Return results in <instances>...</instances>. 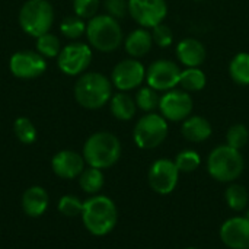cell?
<instances>
[{
  "mask_svg": "<svg viewBox=\"0 0 249 249\" xmlns=\"http://www.w3.org/2000/svg\"><path fill=\"white\" fill-rule=\"evenodd\" d=\"M82 220L88 232L92 235H108L115 228L118 220L117 206L109 197L93 196L83 203Z\"/></svg>",
  "mask_w": 249,
  "mask_h": 249,
  "instance_id": "6da1fadb",
  "label": "cell"
},
{
  "mask_svg": "<svg viewBox=\"0 0 249 249\" xmlns=\"http://www.w3.org/2000/svg\"><path fill=\"white\" fill-rule=\"evenodd\" d=\"M112 98V82L102 73H83L74 83V99L86 109H99Z\"/></svg>",
  "mask_w": 249,
  "mask_h": 249,
  "instance_id": "7a4b0ae2",
  "label": "cell"
},
{
  "mask_svg": "<svg viewBox=\"0 0 249 249\" xmlns=\"http://www.w3.org/2000/svg\"><path fill=\"white\" fill-rule=\"evenodd\" d=\"M121 158V143L118 137L108 131L93 133L83 146L85 162L98 169L111 168Z\"/></svg>",
  "mask_w": 249,
  "mask_h": 249,
  "instance_id": "3957f363",
  "label": "cell"
},
{
  "mask_svg": "<svg viewBox=\"0 0 249 249\" xmlns=\"http://www.w3.org/2000/svg\"><path fill=\"white\" fill-rule=\"evenodd\" d=\"M245 168V160L241 150L228 144L214 147L207 158V171L210 177L219 182L231 184L236 181Z\"/></svg>",
  "mask_w": 249,
  "mask_h": 249,
  "instance_id": "277c9868",
  "label": "cell"
},
{
  "mask_svg": "<svg viewBox=\"0 0 249 249\" xmlns=\"http://www.w3.org/2000/svg\"><path fill=\"white\" fill-rule=\"evenodd\" d=\"M86 36L89 44L101 53H112L124 41L118 19L109 15H96L89 19L86 23Z\"/></svg>",
  "mask_w": 249,
  "mask_h": 249,
  "instance_id": "5b68a950",
  "label": "cell"
},
{
  "mask_svg": "<svg viewBox=\"0 0 249 249\" xmlns=\"http://www.w3.org/2000/svg\"><path fill=\"white\" fill-rule=\"evenodd\" d=\"M54 22V9L48 0H26L19 10V25L31 36L50 32Z\"/></svg>",
  "mask_w": 249,
  "mask_h": 249,
  "instance_id": "8992f818",
  "label": "cell"
},
{
  "mask_svg": "<svg viewBox=\"0 0 249 249\" xmlns=\"http://www.w3.org/2000/svg\"><path fill=\"white\" fill-rule=\"evenodd\" d=\"M168 133V121L160 114L149 112L136 123L133 130V139L140 149L152 150L159 147L166 140Z\"/></svg>",
  "mask_w": 249,
  "mask_h": 249,
  "instance_id": "52a82bcc",
  "label": "cell"
},
{
  "mask_svg": "<svg viewBox=\"0 0 249 249\" xmlns=\"http://www.w3.org/2000/svg\"><path fill=\"white\" fill-rule=\"evenodd\" d=\"M90 61L92 50L83 42H71L66 45L57 57L58 69L67 76H79L85 73V70L90 66Z\"/></svg>",
  "mask_w": 249,
  "mask_h": 249,
  "instance_id": "ba28073f",
  "label": "cell"
},
{
  "mask_svg": "<svg viewBox=\"0 0 249 249\" xmlns=\"http://www.w3.org/2000/svg\"><path fill=\"white\" fill-rule=\"evenodd\" d=\"M179 66L168 58L156 60L146 69L147 86L153 88L158 92H168L171 89H175V86L179 85Z\"/></svg>",
  "mask_w": 249,
  "mask_h": 249,
  "instance_id": "9c48e42d",
  "label": "cell"
},
{
  "mask_svg": "<svg viewBox=\"0 0 249 249\" xmlns=\"http://www.w3.org/2000/svg\"><path fill=\"white\" fill-rule=\"evenodd\" d=\"M194 108L193 98L182 89H171L160 96L159 111L166 121L179 123L187 120Z\"/></svg>",
  "mask_w": 249,
  "mask_h": 249,
  "instance_id": "30bf717a",
  "label": "cell"
},
{
  "mask_svg": "<svg viewBox=\"0 0 249 249\" xmlns=\"http://www.w3.org/2000/svg\"><path fill=\"white\" fill-rule=\"evenodd\" d=\"M128 15L142 28H155L168 16L166 0H128Z\"/></svg>",
  "mask_w": 249,
  "mask_h": 249,
  "instance_id": "8fae6325",
  "label": "cell"
},
{
  "mask_svg": "<svg viewBox=\"0 0 249 249\" xmlns=\"http://www.w3.org/2000/svg\"><path fill=\"white\" fill-rule=\"evenodd\" d=\"M179 174L181 172L178 171L174 160L158 159L152 163L149 169V185L155 193L160 196H168L177 188Z\"/></svg>",
  "mask_w": 249,
  "mask_h": 249,
  "instance_id": "7c38bea8",
  "label": "cell"
},
{
  "mask_svg": "<svg viewBox=\"0 0 249 249\" xmlns=\"http://www.w3.org/2000/svg\"><path fill=\"white\" fill-rule=\"evenodd\" d=\"M146 79V69L137 58L121 60L111 73V82L120 92H128L139 88Z\"/></svg>",
  "mask_w": 249,
  "mask_h": 249,
  "instance_id": "4fadbf2b",
  "label": "cell"
},
{
  "mask_svg": "<svg viewBox=\"0 0 249 249\" xmlns=\"http://www.w3.org/2000/svg\"><path fill=\"white\" fill-rule=\"evenodd\" d=\"M9 67L15 77L34 79L41 76L47 70V61L39 53L31 50H22L10 57Z\"/></svg>",
  "mask_w": 249,
  "mask_h": 249,
  "instance_id": "5bb4252c",
  "label": "cell"
},
{
  "mask_svg": "<svg viewBox=\"0 0 249 249\" xmlns=\"http://www.w3.org/2000/svg\"><path fill=\"white\" fill-rule=\"evenodd\" d=\"M220 239L231 249H249V217L228 219L220 228Z\"/></svg>",
  "mask_w": 249,
  "mask_h": 249,
  "instance_id": "9a60e30c",
  "label": "cell"
},
{
  "mask_svg": "<svg viewBox=\"0 0 249 249\" xmlns=\"http://www.w3.org/2000/svg\"><path fill=\"white\" fill-rule=\"evenodd\" d=\"M85 163L83 155H79L74 150H61L54 155L51 168L53 172L63 179H74L85 171Z\"/></svg>",
  "mask_w": 249,
  "mask_h": 249,
  "instance_id": "2e32d148",
  "label": "cell"
},
{
  "mask_svg": "<svg viewBox=\"0 0 249 249\" xmlns=\"http://www.w3.org/2000/svg\"><path fill=\"white\" fill-rule=\"evenodd\" d=\"M177 58L185 67H200L207 57L204 44L197 38H184L177 44L175 48Z\"/></svg>",
  "mask_w": 249,
  "mask_h": 249,
  "instance_id": "e0dca14e",
  "label": "cell"
},
{
  "mask_svg": "<svg viewBox=\"0 0 249 249\" xmlns=\"http://www.w3.org/2000/svg\"><path fill=\"white\" fill-rule=\"evenodd\" d=\"M212 124L207 118L201 115H190L182 121L181 133L185 140L191 143H203L212 136Z\"/></svg>",
  "mask_w": 249,
  "mask_h": 249,
  "instance_id": "ac0fdd59",
  "label": "cell"
},
{
  "mask_svg": "<svg viewBox=\"0 0 249 249\" xmlns=\"http://www.w3.org/2000/svg\"><path fill=\"white\" fill-rule=\"evenodd\" d=\"M22 209L26 216L29 217H39L48 209V194L47 191L39 187L34 185L29 187L22 196Z\"/></svg>",
  "mask_w": 249,
  "mask_h": 249,
  "instance_id": "d6986e66",
  "label": "cell"
},
{
  "mask_svg": "<svg viewBox=\"0 0 249 249\" xmlns=\"http://www.w3.org/2000/svg\"><path fill=\"white\" fill-rule=\"evenodd\" d=\"M153 47L152 34L146 28H139L131 31L124 39V48L131 58H142Z\"/></svg>",
  "mask_w": 249,
  "mask_h": 249,
  "instance_id": "ffe728a7",
  "label": "cell"
},
{
  "mask_svg": "<svg viewBox=\"0 0 249 249\" xmlns=\"http://www.w3.org/2000/svg\"><path fill=\"white\" fill-rule=\"evenodd\" d=\"M109 109L111 114L120 120V121H130L137 111V105L136 101L133 99V96H130L127 92H118L115 95H112L111 101H109Z\"/></svg>",
  "mask_w": 249,
  "mask_h": 249,
  "instance_id": "44dd1931",
  "label": "cell"
},
{
  "mask_svg": "<svg viewBox=\"0 0 249 249\" xmlns=\"http://www.w3.org/2000/svg\"><path fill=\"white\" fill-rule=\"evenodd\" d=\"M207 77L206 73L200 67H185L181 70L179 76V86L182 90L191 93V92H200L206 88Z\"/></svg>",
  "mask_w": 249,
  "mask_h": 249,
  "instance_id": "7402d4cb",
  "label": "cell"
},
{
  "mask_svg": "<svg viewBox=\"0 0 249 249\" xmlns=\"http://www.w3.org/2000/svg\"><path fill=\"white\" fill-rule=\"evenodd\" d=\"M231 79L241 86H249V53H238L229 63Z\"/></svg>",
  "mask_w": 249,
  "mask_h": 249,
  "instance_id": "603a6c76",
  "label": "cell"
},
{
  "mask_svg": "<svg viewBox=\"0 0 249 249\" xmlns=\"http://www.w3.org/2000/svg\"><path fill=\"white\" fill-rule=\"evenodd\" d=\"M104 182H105V177L102 174V169L92 168V166L85 169L79 177V185L88 194H98L102 190Z\"/></svg>",
  "mask_w": 249,
  "mask_h": 249,
  "instance_id": "cb8c5ba5",
  "label": "cell"
},
{
  "mask_svg": "<svg viewBox=\"0 0 249 249\" xmlns=\"http://www.w3.org/2000/svg\"><path fill=\"white\" fill-rule=\"evenodd\" d=\"M225 200L228 203V206L235 210V212H242L249 203V193L248 190L241 185V184H235L231 182V185L226 188L225 193Z\"/></svg>",
  "mask_w": 249,
  "mask_h": 249,
  "instance_id": "d4e9b609",
  "label": "cell"
},
{
  "mask_svg": "<svg viewBox=\"0 0 249 249\" xmlns=\"http://www.w3.org/2000/svg\"><path fill=\"white\" fill-rule=\"evenodd\" d=\"M134 101H136V105L139 109H142L144 112H153L156 108H159L160 96H159V92L155 90L153 88L144 86L137 90Z\"/></svg>",
  "mask_w": 249,
  "mask_h": 249,
  "instance_id": "484cf974",
  "label": "cell"
},
{
  "mask_svg": "<svg viewBox=\"0 0 249 249\" xmlns=\"http://www.w3.org/2000/svg\"><path fill=\"white\" fill-rule=\"evenodd\" d=\"M13 131L18 140L23 144H32L36 140V128L34 123L26 118V117H19L16 118L13 124Z\"/></svg>",
  "mask_w": 249,
  "mask_h": 249,
  "instance_id": "4316f807",
  "label": "cell"
},
{
  "mask_svg": "<svg viewBox=\"0 0 249 249\" xmlns=\"http://www.w3.org/2000/svg\"><path fill=\"white\" fill-rule=\"evenodd\" d=\"M36 50L44 58H54V57H58L61 47H60L58 38L47 32L36 38Z\"/></svg>",
  "mask_w": 249,
  "mask_h": 249,
  "instance_id": "83f0119b",
  "label": "cell"
},
{
  "mask_svg": "<svg viewBox=\"0 0 249 249\" xmlns=\"http://www.w3.org/2000/svg\"><path fill=\"white\" fill-rule=\"evenodd\" d=\"M174 162L179 172L190 174V172H194L196 169H198V166L201 165V158L196 150L185 149L177 155Z\"/></svg>",
  "mask_w": 249,
  "mask_h": 249,
  "instance_id": "f1b7e54d",
  "label": "cell"
},
{
  "mask_svg": "<svg viewBox=\"0 0 249 249\" xmlns=\"http://www.w3.org/2000/svg\"><path fill=\"white\" fill-rule=\"evenodd\" d=\"M60 31L66 38L70 39H77L86 32V23L83 22L82 18L76 16H67L61 20L60 23Z\"/></svg>",
  "mask_w": 249,
  "mask_h": 249,
  "instance_id": "f546056e",
  "label": "cell"
},
{
  "mask_svg": "<svg viewBox=\"0 0 249 249\" xmlns=\"http://www.w3.org/2000/svg\"><path fill=\"white\" fill-rule=\"evenodd\" d=\"M249 142V130L245 124H233L226 133V144L233 149H244Z\"/></svg>",
  "mask_w": 249,
  "mask_h": 249,
  "instance_id": "4dcf8cb0",
  "label": "cell"
},
{
  "mask_svg": "<svg viewBox=\"0 0 249 249\" xmlns=\"http://www.w3.org/2000/svg\"><path fill=\"white\" fill-rule=\"evenodd\" d=\"M58 212L66 217H77L82 216L83 201H80L74 196H63L58 201Z\"/></svg>",
  "mask_w": 249,
  "mask_h": 249,
  "instance_id": "1f68e13d",
  "label": "cell"
},
{
  "mask_svg": "<svg viewBox=\"0 0 249 249\" xmlns=\"http://www.w3.org/2000/svg\"><path fill=\"white\" fill-rule=\"evenodd\" d=\"M152 38H153V44H156L160 48H166L169 45H172L174 42V32L172 29L166 25V23H159L155 28H152Z\"/></svg>",
  "mask_w": 249,
  "mask_h": 249,
  "instance_id": "d6a6232c",
  "label": "cell"
},
{
  "mask_svg": "<svg viewBox=\"0 0 249 249\" xmlns=\"http://www.w3.org/2000/svg\"><path fill=\"white\" fill-rule=\"evenodd\" d=\"M74 13L82 19H92L99 9V0H73Z\"/></svg>",
  "mask_w": 249,
  "mask_h": 249,
  "instance_id": "836d02e7",
  "label": "cell"
},
{
  "mask_svg": "<svg viewBox=\"0 0 249 249\" xmlns=\"http://www.w3.org/2000/svg\"><path fill=\"white\" fill-rule=\"evenodd\" d=\"M105 10L107 15L121 19L128 13V0H105Z\"/></svg>",
  "mask_w": 249,
  "mask_h": 249,
  "instance_id": "e575fe53",
  "label": "cell"
},
{
  "mask_svg": "<svg viewBox=\"0 0 249 249\" xmlns=\"http://www.w3.org/2000/svg\"><path fill=\"white\" fill-rule=\"evenodd\" d=\"M185 249H197V248H185Z\"/></svg>",
  "mask_w": 249,
  "mask_h": 249,
  "instance_id": "d590c367",
  "label": "cell"
},
{
  "mask_svg": "<svg viewBox=\"0 0 249 249\" xmlns=\"http://www.w3.org/2000/svg\"><path fill=\"white\" fill-rule=\"evenodd\" d=\"M197 1H198V0H197Z\"/></svg>",
  "mask_w": 249,
  "mask_h": 249,
  "instance_id": "8d00e7d4",
  "label": "cell"
}]
</instances>
